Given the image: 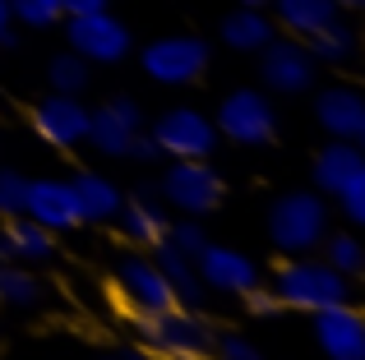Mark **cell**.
<instances>
[{"mask_svg":"<svg viewBox=\"0 0 365 360\" xmlns=\"http://www.w3.org/2000/svg\"><path fill=\"white\" fill-rule=\"evenodd\" d=\"M329 235V203L319 189H287L268 208V245L277 254H314Z\"/></svg>","mask_w":365,"mask_h":360,"instance_id":"6da1fadb","label":"cell"},{"mask_svg":"<svg viewBox=\"0 0 365 360\" xmlns=\"http://www.w3.org/2000/svg\"><path fill=\"white\" fill-rule=\"evenodd\" d=\"M273 291L287 309H329L351 300V277H342L338 268H329L324 259H310V254H292L282 268L273 272Z\"/></svg>","mask_w":365,"mask_h":360,"instance_id":"7a4b0ae2","label":"cell"},{"mask_svg":"<svg viewBox=\"0 0 365 360\" xmlns=\"http://www.w3.org/2000/svg\"><path fill=\"white\" fill-rule=\"evenodd\" d=\"M158 194L185 217H208L227 198V185L208 166V157H171V166L158 180Z\"/></svg>","mask_w":365,"mask_h":360,"instance_id":"3957f363","label":"cell"},{"mask_svg":"<svg viewBox=\"0 0 365 360\" xmlns=\"http://www.w3.org/2000/svg\"><path fill=\"white\" fill-rule=\"evenodd\" d=\"M208 60H213V46L195 33H171V37H158L139 51V65L153 83L162 88H185V83L204 79Z\"/></svg>","mask_w":365,"mask_h":360,"instance_id":"277c9868","label":"cell"},{"mask_svg":"<svg viewBox=\"0 0 365 360\" xmlns=\"http://www.w3.org/2000/svg\"><path fill=\"white\" fill-rule=\"evenodd\" d=\"M139 324V337L148 351L171 356V351H208L213 346L217 328L204 319V309H185V305H171V309H153V314H134Z\"/></svg>","mask_w":365,"mask_h":360,"instance_id":"5b68a950","label":"cell"},{"mask_svg":"<svg viewBox=\"0 0 365 360\" xmlns=\"http://www.w3.org/2000/svg\"><path fill=\"white\" fill-rule=\"evenodd\" d=\"M217 134L232 139L241 148H264L277 139V111L268 102V92L255 88H232L217 107Z\"/></svg>","mask_w":365,"mask_h":360,"instance_id":"8992f818","label":"cell"},{"mask_svg":"<svg viewBox=\"0 0 365 360\" xmlns=\"http://www.w3.org/2000/svg\"><path fill=\"white\" fill-rule=\"evenodd\" d=\"M314 70H319V60L310 55L305 37H273V42L259 51V79H264L268 92H282V97L310 92Z\"/></svg>","mask_w":365,"mask_h":360,"instance_id":"52a82bcc","label":"cell"},{"mask_svg":"<svg viewBox=\"0 0 365 360\" xmlns=\"http://www.w3.org/2000/svg\"><path fill=\"white\" fill-rule=\"evenodd\" d=\"M65 37H70V51L83 55L88 65H120L125 55H130V28H125L111 9L70 14Z\"/></svg>","mask_w":365,"mask_h":360,"instance_id":"ba28073f","label":"cell"},{"mask_svg":"<svg viewBox=\"0 0 365 360\" xmlns=\"http://www.w3.org/2000/svg\"><path fill=\"white\" fill-rule=\"evenodd\" d=\"M148 134L158 139L162 157H213L217 148V125L195 107H171L148 125Z\"/></svg>","mask_w":365,"mask_h":360,"instance_id":"9c48e42d","label":"cell"},{"mask_svg":"<svg viewBox=\"0 0 365 360\" xmlns=\"http://www.w3.org/2000/svg\"><path fill=\"white\" fill-rule=\"evenodd\" d=\"M33 129L61 153L88 144V107L79 102V92H51L33 107Z\"/></svg>","mask_w":365,"mask_h":360,"instance_id":"30bf717a","label":"cell"},{"mask_svg":"<svg viewBox=\"0 0 365 360\" xmlns=\"http://www.w3.org/2000/svg\"><path fill=\"white\" fill-rule=\"evenodd\" d=\"M116 291H120V300L134 309V314H153V309L176 305V296H171L158 259H148V254H120L116 259Z\"/></svg>","mask_w":365,"mask_h":360,"instance_id":"8fae6325","label":"cell"},{"mask_svg":"<svg viewBox=\"0 0 365 360\" xmlns=\"http://www.w3.org/2000/svg\"><path fill=\"white\" fill-rule=\"evenodd\" d=\"M139 129H143V111L130 97H111L98 111H88V144L102 157H130V144Z\"/></svg>","mask_w":365,"mask_h":360,"instance_id":"7c38bea8","label":"cell"},{"mask_svg":"<svg viewBox=\"0 0 365 360\" xmlns=\"http://www.w3.org/2000/svg\"><path fill=\"white\" fill-rule=\"evenodd\" d=\"M314 342L329 360H365V314L351 300L314 309Z\"/></svg>","mask_w":365,"mask_h":360,"instance_id":"4fadbf2b","label":"cell"},{"mask_svg":"<svg viewBox=\"0 0 365 360\" xmlns=\"http://www.w3.org/2000/svg\"><path fill=\"white\" fill-rule=\"evenodd\" d=\"M195 268L204 287L217 296H245L250 287H259V263L241 250H227V245H204L195 254Z\"/></svg>","mask_w":365,"mask_h":360,"instance_id":"5bb4252c","label":"cell"},{"mask_svg":"<svg viewBox=\"0 0 365 360\" xmlns=\"http://www.w3.org/2000/svg\"><path fill=\"white\" fill-rule=\"evenodd\" d=\"M24 213L33 217V222H42L51 235L74 231V226H79L74 185H70V180H56V176H46V180H28V203H24Z\"/></svg>","mask_w":365,"mask_h":360,"instance_id":"9a60e30c","label":"cell"},{"mask_svg":"<svg viewBox=\"0 0 365 360\" xmlns=\"http://www.w3.org/2000/svg\"><path fill=\"white\" fill-rule=\"evenodd\" d=\"M314 120L333 139H356L365 125V92L347 88V83H333V88L314 92Z\"/></svg>","mask_w":365,"mask_h":360,"instance_id":"2e32d148","label":"cell"},{"mask_svg":"<svg viewBox=\"0 0 365 360\" xmlns=\"http://www.w3.org/2000/svg\"><path fill=\"white\" fill-rule=\"evenodd\" d=\"M153 259H158V268H162V277H167L176 305H185V309H204L208 305V296H213V291H208L204 277H199L195 254H180L176 245L158 240V245H153Z\"/></svg>","mask_w":365,"mask_h":360,"instance_id":"e0dca14e","label":"cell"},{"mask_svg":"<svg viewBox=\"0 0 365 360\" xmlns=\"http://www.w3.org/2000/svg\"><path fill=\"white\" fill-rule=\"evenodd\" d=\"M0 240H5V254L14 263H28V268H42V263L56 259V235L46 231L42 222H33V217H5V231H0Z\"/></svg>","mask_w":365,"mask_h":360,"instance_id":"ac0fdd59","label":"cell"},{"mask_svg":"<svg viewBox=\"0 0 365 360\" xmlns=\"http://www.w3.org/2000/svg\"><path fill=\"white\" fill-rule=\"evenodd\" d=\"M74 185V203H79V222H93V226H107L116 222V213L125 208V194L116 180L98 176V171H83L70 180Z\"/></svg>","mask_w":365,"mask_h":360,"instance_id":"d6986e66","label":"cell"},{"mask_svg":"<svg viewBox=\"0 0 365 360\" xmlns=\"http://www.w3.org/2000/svg\"><path fill=\"white\" fill-rule=\"evenodd\" d=\"M361 166H365L361 148L351 144V139H333V144L319 148V157H314V185H319V194H338Z\"/></svg>","mask_w":365,"mask_h":360,"instance_id":"ffe728a7","label":"cell"},{"mask_svg":"<svg viewBox=\"0 0 365 360\" xmlns=\"http://www.w3.org/2000/svg\"><path fill=\"white\" fill-rule=\"evenodd\" d=\"M273 37H277L273 18H268L264 9H255V5H241V9H232V14L222 18V42L232 46V51L255 55V51H264Z\"/></svg>","mask_w":365,"mask_h":360,"instance_id":"44dd1931","label":"cell"},{"mask_svg":"<svg viewBox=\"0 0 365 360\" xmlns=\"http://www.w3.org/2000/svg\"><path fill=\"white\" fill-rule=\"evenodd\" d=\"M125 240L134 245H158L167 235V213H162V198H125V208L116 213Z\"/></svg>","mask_w":365,"mask_h":360,"instance_id":"7402d4cb","label":"cell"},{"mask_svg":"<svg viewBox=\"0 0 365 360\" xmlns=\"http://www.w3.org/2000/svg\"><path fill=\"white\" fill-rule=\"evenodd\" d=\"M46 300V287L28 263L5 259L0 263V305L5 309H37Z\"/></svg>","mask_w":365,"mask_h":360,"instance_id":"603a6c76","label":"cell"},{"mask_svg":"<svg viewBox=\"0 0 365 360\" xmlns=\"http://www.w3.org/2000/svg\"><path fill=\"white\" fill-rule=\"evenodd\" d=\"M273 9H277V23L292 37H310V33H319L324 23H333V18L342 14L333 0H273Z\"/></svg>","mask_w":365,"mask_h":360,"instance_id":"cb8c5ba5","label":"cell"},{"mask_svg":"<svg viewBox=\"0 0 365 360\" xmlns=\"http://www.w3.org/2000/svg\"><path fill=\"white\" fill-rule=\"evenodd\" d=\"M305 46H310V55H314V60H324V65H347L351 55H356V28L338 14L333 23H324L319 33L305 37Z\"/></svg>","mask_w":365,"mask_h":360,"instance_id":"d4e9b609","label":"cell"},{"mask_svg":"<svg viewBox=\"0 0 365 360\" xmlns=\"http://www.w3.org/2000/svg\"><path fill=\"white\" fill-rule=\"evenodd\" d=\"M319 245H324V263H329V268H338L342 277H356V272L365 268V240H361V235L329 231Z\"/></svg>","mask_w":365,"mask_h":360,"instance_id":"484cf974","label":"cell"},{"mask_svg":"<svg viewBox=\"0 0 365 360\" xmlns=\"http://www.w3.org/2000/svg\"><path fill=\"white\" fill-rule=\"evenodd\" d=\"M88 79H93L88 60L74 55V51L51 55V65H46V83H51V92H83V88H88Z\"/></svg>","mask_w":365,"mask_h":360,"instance_id":"4316f807","label":"cell"},{"mask_svg":"<svg viewBox=\"0 0 365 360\" xmlns=\"http://www.w3.org/2000/svg\"><path fill=\"white\" fill-rule=\"evenodd\" d=\"M9 5V18L24 28H56L65 18L61 0H5Z\"/></svg>","mask_w":365,"mask_h":360,"instance_id":"83f0119b","label":"cell"},{"mask_svg":"<svg viewBox=\"0 0 365 360\" xmlns=\"http://www.w3.org/2000/svg\"><path fill=\"white\" fill-rule=\"evenodd\" d=\"M28 203V176L19 166H0V217H24Z\"/></svg>","mask_w":365,"mask_h":360,"instance_id":"f1b7e54d","label":"cell"},{"mask_svg":"<svg viewBox=\"0 0 365 360\" xmlns=\"http://www.w3.org/2000/svg\"><path fill=\"white\" fill-rule=\"evenodd\" d=\"M213 360H268L259 351V342H250L245 333H213Z\"/></svg>","mask_w":365,"mask_h":360,"instance_id":"f546056e","label":"cell"},{"mask_svg":"<svg viewBox=\"0 0 365 360\" xmlns=\"http://www.w3.org/2000/svg\"><path fill=\"white\" fill-rule=\"evenodd\" d=\"M167 245H176L180 254H199L208 245L204 226H199V217H180V222H167V235H162Z\"/></svg>","mask_w":365,"mask_h":360,"instance_id":"4dcf8cb0","label":"cell"},{"mask_svg":"<svg viewBox=\"0 0 365 360\" xmlns=\"http://www.w3.org/2000/svg\"><path fill=\"white\" fill-rule=\"evenodd\" d=\"M342 203V217H347V222H356V226H365V166L356 176L347 180V185L338 189V194H333Z\"/></svg>","mask_w":365,"mask_h":360,"instance_id":"1f68e13d","label":"cell"},{"mask_svg":"<svg viewBox=\"0 0 365 360\" xmlns=\"http://www.w3.org/2000/svg\"><path fill=\"white\" fill-rule=\"evenodd\" d=\"M241 300H245V314H255V319H277V314H287V305L277 300L273 287H250Z\"/></svg>","mask_w":365,"mask_h":360,"instance_id":"d6a6232c","label":"cell"},{"mask_svg":"<svg viewBox=\"0 0 365 360\" xmlns=\"http://www.w3.org/2000/svg\"><path fill=\"white\" fill-rule=\"evenodd\" d=\"M130 157L134 162H162V148H158V139L148 134V125L134 134V144H130Z\"/></svg>","mask_w":365,"mask_h":360,"instance_id":"836d02e7","label":"cell"},{"mask_svg":"<svg viewBox=\"0 0 365 360\" xmlns=\"http://www.w3.org/2000/svg\"><path fill=\"white\" fill-rule=\"evenodd\" d=\"M61 9H65V18L70 14H93V9H107V0H61Z\"/></svg>","mask_w":365,"mask_h":360,"instance_id":"e575fe53","label":"cell"},{"mask_svg":"<svg viewBox=\"0 0 365 360\" xmlns=\"http://www.w3.org/2000/svg\"><path fill=\"white\" fill-rule=\"evenodd\" d=\"M19 37H14V18H9V5L0 0V46H14Z\"/></svg>","mask_w":365,"mask_h":360,"instance_id":"d590c367","label":"cell"},{"mask_svg":"<svg viewBox=\"0 0 365 360\" xmlns=\"http://www.w3.org/2000/svg\"><path fill=\"white\" fill-rule=\"evenodd\" d=\"M162 360H213V351H171V356H162Z\"/></svg>","mask_w":365,"mask_h":360,"instance_id":"8d00e7d4","label":"cell"},{"mask_svg":"<svg viewBox=\"0 0 365 360\" xmlns=\"http://www.w3.org/2000/svg\"><path fill=\"white\" fill-rule=\"evenodd\" d=\"M111 360H153L148 351H120V356H111Z\"/></svg>","mask_w":365,"mask_h":360,"instance_id":"74e56055","label":"cell"},{"mask_svg":"<svg viewBox=\"0 0 365 360\" xmlns=\"http://www.w3.org/2000/svg\"><path fill=\"white\" fill-rule=\"evenodd\" d=\"M338 9H365V0H333Z\"/></svg>","mask_w":365,"mask_h":360,"instance_id":"f35d334b","label":"cell"},{"mask_svg":"<svg viewBox=\"0 0 365 360\" xmlns=\"http://www.w3.org/2000/svg\"><path fill=\"white\" fill-rule=\"evenodd\" d=\"M241 5H255V9H268V5H273V0H241Z\"/></svg>","mask_w":365,"mask_h":360,"instance_id":"ab89813d","label":"cell"},{"mask_svg":"<svg viewBox=\"0 0 365 360\" xmlns=\"http://www.w3.org/2000/svg\"><path fill=\"white\" fill-rule=\"evenodd\" d=\"M351 144H356V148H361V153H365V125H361V134H356V139H351Z\"/></svg>","mask_w":365,"mask_h":360,"instance_id":"60d3db41","label":"cell"},{"mask_svg":"<svg viewBox=\"0 0 365 360\" xmlns=\"http://www.w3.org/2000/svg\"><path fill=\"white\" fill-rule=\"evenodd\" d=\"M5 259H9V254H5V240H0V263H5Z\"/></svg>","mask_w":365,"mask_h":360,"instance_id":"b9f144b4","label":"cell"},{"mask_svg":"<svg viewBox=\"0 0 365 360\" xmlns=\"http://www.w3.org/2000/svg\"><path fill=\"white\" fill-rule=\"evenodd\" d=\"M356 277H361V287H365V268H361V272H356Z\"/></svg>","mask_w":365,"mask_h":360,"instance_id":"7bdbcfd3","label":"cell"}]
</instances>
